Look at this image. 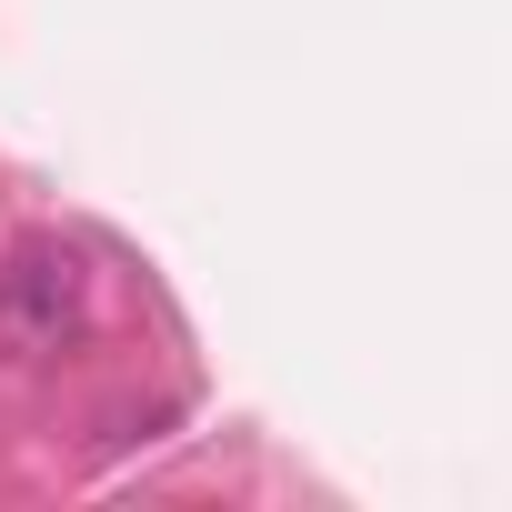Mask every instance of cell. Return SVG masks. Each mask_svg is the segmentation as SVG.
<instances>
[{"instance_id": "obj_1", "label": "cell", "mask_w": 512, "mask_h": 512, "mask_svg": "<svg viewBox=\"0 0 512 512\" xmlns=\"http://www.w3.org/2000/svg\"><path fill=\"white\" fill-rule=\"evenodd\" d=\"M91 322V272L71 241H21L11 262H0V352L11 362H51L71 352Z\"/></svg>"}]
</instances>
